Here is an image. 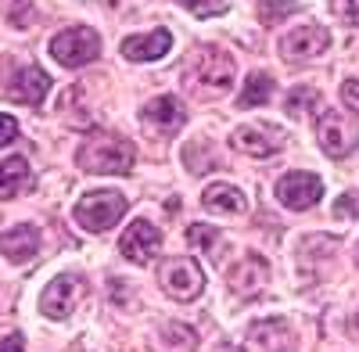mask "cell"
Listing matches in <instances>:
<instances>
[{
  "instance_id": "1",
  "label": "cell",
  "mask_w": 359,
  "mask_h": 352,
  "mask_svg": "<svg viewBox=\"0 0 359 352\" xmlns=\"http://www.w3.org/2000/svg\"><path fill=\"white\" fill-rule=\"evenodd\" d=\"M184 83L198 97H208V94H223L233 86V57L219 47H198L191 54V62L184 69Z\"/></svg>"
},
{
  "instance_id": "2",
  "label": "cell",
  "mask_w": 359,
  "mask_h": 352,
  "mask_svg": "<svg viewBox=\"0 0 359 352\" xmlns=\"http://www.w3.org/2000/svg\"><path fill=\"white\" fill-rule=\"evenodd\" d=\"M79 169L97 172V176H115V172H130L133 169V144L115 137V133H94L83 148L76 151Z\"/></svg>"
},
{
  "instance_id": "3",
  "label": "cell",
  "mask_w": 359,
  "mask_h": 352,
  "mask_svg": "<svg viewBox=\"0 0 359 352\" xmlns=\"http://www.w3.org/2000/svg\"><path fill=\"white\" fill-rule=\"evenodd\" d=\"M130 209L126 198L118 194V191H94V194H86L79 198L76 205V223L90 233H101V230H111L118 219H123V212Z\"/></svg>"
},
{
  "instance_id": "4",
  "label": "cell",
  "mask_w": 359,
  "mask_h": 352,
  "mask_svg": "<svg viewBox=\"0 0 359 352\" xmlns=\"http://www.w3.org/2000/svg\"><path fill=\"white\" fill-rule=\"evenodd\" d=\"M316 137H320L323 155L345 158V155L355 151V144H359V119L355 115L338 111V108H327L320 115V123H316Z\"/></svg>"
},
{
  "instance_id": "5",
  "label": "cell",
  "mask_w": 359,
  "mask_h": 352,
  "mask_svg": "<svg viewBox=\"0 0 359 352\" xmlns=\"http://www.w3.org/2000/svg\"><path fill=\"white\" fill-rule=\"evenodd\" d=\"M158 287L176 302H194L205 291V270L194 259H165L158 266Z\"/></svg>"
},
{
  "instance_id": "6",
  "label": "cell",
  "mask_w": 359,
  "mask_h": 352,
  "mask_svg": "<svg viewBox=\"0 0 359 352\" xmlns=\"http://www.w3.org/2000/svg\"><path fill=\"white\" fill-rule=\"evenodd\" d=\"M50 54H54V62H62L65 69H83L90 62H97L101 36L94 33V29H86V25L65 29V33H57L50 40Z\"/></svg>"
},
{
  "instance_id": "7",
  "label": "cell",
  "mask_w": 359,
  "mask_h": 352,
  "mask_svg": "<svg viewBox=\"0 0 359 352\" xmlns=\"http://www.w3.org/2000/svg\"><path fill=\"white\" fill-rule=\"evenodd\" d=\"M83 291H86V284H83V277H76V273L54 277V280L43 287V295H40V313H43L47 320H69V316L76 313L79 299H83Z\"/></svg>"
},
{
  "instance_id": "8",
  "label": "cell",
  "mask_w": 359,
  "mask_h": 352,
  "mask_svg": "<svg viewBox=\"0 0 359 352\" xmlns=\"http://www.w3.org/2000/svg\"><path fill=\"white\" fill-rule=\"evenodd\" d=\"M140 119H144V130L155 133V137H172L180 133V126L187 123V108L180 104L176 94H162L155 101H147L140 108Z\"/></svg>"
},
{
  "instance_id": "9",
  "label": "cell",
  "mask_w": 359,
  "mask_h": 352,
  "mask_svg": "<svg viewBox=\"0 0 359 352\" xmlns=\"http://www.w3.org/2000/svg\"><path fill=\"white\" fill-rule=\"evenodd\" d=\"M233 148L245 151L252 158H273L284 144H287V133L280 126H259V123H248V126H237L233 130Z\"/></svg>"
},
{
  "instance_id": "10",
  "label": "cell",
  "mask_w": 359,
  "mask_h": 352,
  "mask_svg": "<svg viewBox=\"0 0 359 352\" xmlns=\"http://www.w3.org/2000/svg\"><path fill=\"white\" fill-rule=\"evenodd\" d=\"M320 194H323V180L313 176V172H287V176L277 180V201L287 205V209H294V212L313 209V205L320 201Z\"/></svg>"
},
{
  "instance_id": "11",
  "label": "cell",
  "mask_w": 359,
  "mask_h": 352,
  "mask_svg": "<svg viewBox=\"0 0 359 352\" xmlns=\"http://www.w3.org/2000/svg\"><path fill=\"white\" fill-rule=\"evenodd\" d=\"M162 248V233L155 223L147 219H133L126 230H123V241H118V252H123V259L137 262V266H144V262H151Z\"/></svg>"
},
{
  "instance_id": "12",
  "label": "cell",
  "mask_w": 359,
  "mask_h": 352,
  "mask_svg": "<svg viewBox=\"0 0 359 352\" xmlns=\"http://www.w3.org/2000/svg\"><path fill=\"white\" fill-rule=\"evenodd\" d=\"M327 47H331V36H327V29H320V25H302V29H294V33H287L280 40V54L291 65L313 62V57H320Z\"/></svg>"
},
{
  "instance_id": "13",
  "label": "cell",
  "mask_w": 359,
  "mask_h": 352,
  "mask_svg": "<svg viewBox=\"0 0 359 352\" xmlns=\"http://www.w3.org/2000/svg\"><path fill=\"white\" fill-rule=\"evenodd\" d=\"M245 352H294V334L280 316L262 320V324L248 327L245 334Z\"/></svg>"
},
{
  "instance_id": "14",
  "label": "cell",
  "mask_w": 359,
  "mask_h": 352,
  "mask_svg": "<svg viewBox=\"0 0 359 352\" xmlns=\"http://www.w3.org/2000/svg\"><path fill=\"white\" fill-rule=\"evenodd\" d=\"M266 280H269V266H266L262 255H245V259L226 273V284H230V291H233L237 299L259 295V291L266 287Z\"/></svg>"
},
{
  "instance_id": "15",
  "label": "cell",
  "mask_w": 359,
  "mask_h": 352,
  "mask_svg": "<svg viewBox=\"0 0 359 352\" xmlns=\"http://www.w3.org/2000/svg\"><path fill=\"white\" fill-rule=\"evenodd\" d=\"M172 47L169 29H151V33H140V36H126L123 40V57L126 62H158L165 57Z\"/></svg>"
},
{
  "instance_id": "16",
  "label": "cell",
  "mask_w": 359,
  "mask_h": 352,
  "mask_svg": "<svg viewBox=\"0 0 359 352\" xmlns=\"http://www.w3.org/2000/svg\"><path fill=\"white\" fill-rule=\"evenodd\" d=\"M47 90H50V76L43 69H36V65L18 69V76L11 79V97L22 101V104H29V108H40L43 97H47Z\"/></svg>"
},
{
  "instance_id": "17",
  "label": "cell",
  "mask_w": 359,
  "mask_h": 352,
  "mask_svg": "<svg viewBox=\"0 0 359 352\" xmlns=\"http://www.w3.org/2000/svg\"><path fill=\"white\" fill-rule=\"evenodd\" d=\"M36 252H40V230L29 226V223L11 226L4 238H0V255L8 262H29Z\"/></svg>"
},
{
  "instance_id": "18",
  "label": "cell",
  "mask_w": 359,
  "mask_h": 352,
  "mask_svg": "<svg viewBox=\"0 0 359 352\" xmlns=\"http://www.w3.org/2000/svg\"><path fill=\"white\" fill-rule=\"evenodd\" d=\"M151 348L155 352H194L198 348V334L187 324L165 320V324H158L155 334H151Z\"/></svg>"
},
{
  "instance_id": "19",
  "label": "cell",
  "mask_w": 359,
  "mask_h": 352,
  "mask_svg": "<svg viewBox=\"0 0 359 352\" xmlns=\"http://www.w3.org/2000/svg\"><path fill=\"white\" fill-rule=\"evenodd\" d=\"M201 201L208 212H219V216H241L245 212V194L230 184H208Z\"/></svg>"
},
{
  "instance_id": "20",
  "label": "cell",
  "mask_w": 359,
  "mask_h": 352,
  "mask_svg": "<svg viewBox=\"0 0 359 352\" xmlns=\"http://www.w3.org/2000/svg\"><path fill=\"white\" fill-rule=\"evenodd\" d=\"M29 187V162L25 158H4L0 162V198H15Z\"/></svg>"
},
{
  "instance_id": "21",
  "label": "cell",
  "mask_w": 359,
  "mask_h": 352,
  "mask_svg": "<svg viewBox=\"0 0 359 352\" xmlns=\"http://www.w3.org/2000/svg\"><path fill=\"white\" fill-rule=\"evenodd\" d=\"M269 97H273V76H269V72H252L245 79V90L237 94V104H241V108H255V104H266Z\"/></svg>"
},
{
  "instance_id": "22",
  "label": "cell",
  "mask_w": 359,
  "mask_h": 352,
  "mask_svg": "<svg viewBox=\"0 0 359 352\" xmlns=\"http://www.w3.org/2000/svg\"><path fill=\"white\" fill-rule=\"evenodd\" d=\"M201 151H205V144L201 140H191L187 148H184V162H187V169L194 172V176H205L208 169H219V158L208 151L205 158H201Z\"/></svg>"
},
{
  "instance_id": "23",
  "label": "cell",
  "mask_w": 359,
  "mask_h": 352,
  "mask_svg": "<svg viewBox=\"0 0 359 352\" xmlns=\"http://www.w3.org/2000/svg\"><path fill=\"white\" fill-rule=\"evenodd\" d=\"M294 11H298L294 0H259V18H262L266 25H277V22H284L287 15H294Z\"/></svg>"
},
{
  "instance_id": "24",
  "label": "cell",
  "mask_w": 359,
  "mask_h": 352,
  "mask_svg": "<svg viewBox=\"0 0 359 352\" xmlns=\"http://www.w3.org/2000/svg\"><path fill=\"white\" fill-rule=\"evenodd\" d=\"M320 101V94L313 90V86H294L291 97H287V115H294V119H302V115Z\"/></svg>"
},
{
  "instance_id": "25",
  "label": "cell",
  "mask_w": 359,
  "mask_h": 352,
  "mask_svg": "<svg viewBox=\"0 0 359 352\" xmlns=\"http://www.w3.org/2000/svg\"><path fill=\"white\" fill-rule=\"evenodd\" d=\"M187 241H191L194 248H201V252H212V248L219 245V230L205 226V223H191V226H187Z\"/></svg>"
},
{
  "instance_id": "26",
  "label": "cell",
  "mask_w": 359,
  "mask_h": 352,
  "mask_svg": "<svg viewBox=\"0 0 359 352\" xmlns=\"http://www.w3.org/2000/svg\"><path fill=\"white\" fill-rule=\"evenodd\" d=\"M334 216L338 219H359V191H345L334 201Z\"/></svg>"
},
{
  "instance_id": "27",
  "label": "cell",
  "mask_w": 359,
  "mask_h": 352,
  "mask_svg": "<svg viewBox=\"0 0 359 352\" xmlns=\"http://www.w3.org/2000/svg\"><path fill=\"white\" fill-rule=\"evenodd\" d=\"M331 8H334V15H338L341 22L359 25V0H331Z\"/></svg>"
},
{
  "instance_id": "28",
  "label": "cell",
  "mask_w": 359,
  "mask_h": 352,
  "mask_svg": "<svg viewBox=\"0 0 359 352\" xmlns=\"http://www.w3.org/2000/svg\"><path fill=\"white\" fill-rule=\"evenodd\" d=\"M18 137V123L11 115H0V148H8V144Z\"/></svg>"
},
{
  "instance_id": "29",
  "label": "cell",
  "mask_w": 359,
  "mask_h": 352,
  "mask_svg": "<svg viewBox=\"0 0 359 352\" xmlns=\"http://www.w3.org/2000/svg\"><path fill=\"white\" fill-rule=\"evenodd\" d=\"M0 352H25L22 334H8V338H0Z\"/></svg>"
},
{
  "instance_id": "30",
  "label": "cell",
  "mask_w": 359,
  "mask_h": 352,
  "mask_svg": "<svg viewBox=\"0 0 359 352\" xmlns=\"http://www.w3.org/2000/svg\"><path fill=\"white\" fill-rule=\"evenodd\" d=\"M345 101L348 104H359V79H348L345 83Z\"/></svg>"
},
{
  "instance_id": "31",
  "label": "cell",
  "mask_w": 359,
  "mask_h": 352,
  "mask_svg": "<svg viewBox=\"0 0 359 352\" xmlns=\"http://www.w3.org/2000/svg\"><path fill=\"white\" fill-rule=\"evenodd\" d=\"M180 4H184V8H191V11H201V4H205V0H180Z\"/></svg>"
},
{
  "instance_id": "32",
  "label": "cell",
  "mask_w": 359,
  "mask_h": 352,
  "mask_svg": "<svg viewBox=\"0 0 359 352\" xmlns=\"http://www.w3.org/2000/svg\"><path fill=\"white\" fill-rule=\"evenodd\" d=\"M352 331H355V338H359V316H355V324H352Z\"/></svg>"
},
{
  "instance_id": "33",
  "label": "cell",
  "mask_w": 359,
  "mask_h": 352,
  "mask_svg": "<svg viewBox=\"0 0 359 352\" xmlns=\"http://www.w3.org/2000/svg\"><path fill=\"white\" fill-rule=\"evenodd\" d=\"M355 255H359V248H355Z\"/></svg>"
}]
</instances>
